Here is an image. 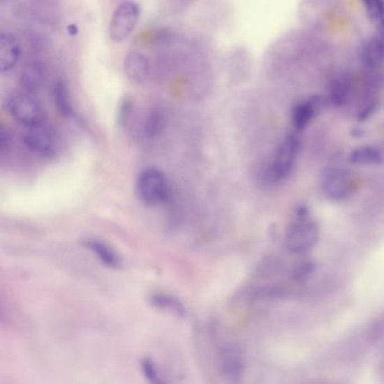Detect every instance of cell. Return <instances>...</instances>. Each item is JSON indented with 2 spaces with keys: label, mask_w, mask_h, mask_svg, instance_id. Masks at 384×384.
<instances>
[{
  "label": "cell",
  "mask_w": 384,
  "mask_h": 384,
  "mask_svg": "<svg viewBox=\"0 0 384 384\" xmlns=\"http://www.w3.org/2000/svg\"><path fill=\"white\" fill-rule=\"evenodd\" d=\"M9 142H10V135L6 131V128H1V130H0V149H1V152H3L6 150L7 147L9 146Z\"/></svg>",
  "instance_id": "603a6c76"
},
{
  "label": "cell",
  "mask_w": 384,
  "mask_h": 384,
  "mask_svg": "<svg viewBox=\"0 0 384 384\" xmlns=\"http://www.w3.org/2000/svg\"><path fill=\"white\" fill-rule=\"evenodd\" d=\"M68 32H69L71 36H75V35H77V33H78V27H77L76 25H69V27H68Z\"/></svg>",
  "instance_id": "484cf974"
},
{
  "label": "cell",
  "mask_w": 384,
  "mask_h": 384,
  "mask_svg": "<svg viewBox=\"0 0 384 384\" xmlns=\"http://www.w3.org/2000/svg\"><path fill=\"white\" fill-rule=\"evenodd\" d=\"M361 60L367 67L376 68L384 62V36L376 33L364 42Z\"/></svg>",
  "instance_id": "4fadbf2b"
},
{
  "label": "cell",
  "mask_w": 384,
  "mask_h": 384,
  "mask_svg": "<svg viewBox=\"0 0 384 384\" xmlns=\"http://www.w3.org/2000/svg\"><path fill=\"white\" fill-rule=\"evenodd\" d=\"M6 108L13 119L24 128H34L45 123L43 106L34 95L14 94L7 99Z\"/></svg>",
  "instance_id": "3957f363"
},
{
  "label": "cell",
  "mask_w": 384,
  "mask_h": 384,
  "mask_svg": "<svg viewBox=\"0 0 384 384\" xmlns=\"http://www.w3.org/2000/svg\"><path fill=\"white\" fill-rule=\"evenodd\" d=\"M319 237L320 229L317 221L301 209L286 230V246L290 253L301 255L312 249Z\"/></svg>",
  "instance_id": "6da1fadb"
},
{
  "label": "cell",
  "mask_w": 384,
  "mask_h": 384,
  "mask_svg": "<svg viewBox=\"0 0 384 384\" xmlns=\"http://www.w3.org/2000/svg\"><path fill=\"white\" fill-rule=\"evenodd\" d=\"M130 108H131V103L128 102V99H126V102L123 103L121 111H119V117H121V119H126L128 113L130 112Z\"/></svg>",
  "instance_id": "d4e9b609"
},
{
  "label": "cell",
  "mask_w": 384,
  "mask_h": 384,
  "mask_svg": "<svg viewBox=\"0 0 384 384\" xmlns=\"http://www.w3.org/2000/svg\"><path fill=\"white\" fill-rule=\"evenodd\" d=\"M47 78V73L42 64L38 61L29 62L24 67L21 76V84L24 93L34 95L41 91Z\"/></svg>",
  "instance_id": "7c38bea8"
},
{
  "label": "cell",
  "mask_w": 384,
  "mask_h": 384,
  "mask_svg": "<svg viewBox=\"0 0 384 384\" xmlns=\"http://www.w3.org/2000/svg\"><path fill=\"white\" fill-rule=\"evenodd\" d=\"M347 96H348V84L346 80L341 78L332 80L329 87L328 97L329 101L334 106H341L346 102Z\"/></svg>",
  "instance_id": "ffe728a7"
},
{
  "label": "cell",
  "mask_w": 384,
  "mask_h": 384,
  "mask_svg": "<svg viewBox=\"0 0 384 384\" xmlns=\"http://www.w3.org/2000/svg\"><path fill=\"white\" fill-rule=\"evenodd\" d=\"M84 246L98 258V260L110 268H119L122 266V260L115 253L110 244H105L99 239H87Z\"/></svg>",
  "instance_id": "5bb4252c"
},
{
  "label": "cell",
  "mask_w": 384,
  "mask_h": 384,
  "mask_svg": "<svg viewBox=\"0 0 384 384\" xmlns=\"http://www.w3.org/2000/svg\"><path fill=\"white\" fill-rule=\"evenodd\" d=\"M52 95L59 113L61 114L62 117H71L73 113V106L70 102L69 91L66 82L58 80L53 86Z\"/></svg>",
  "instance_id": "e0dca14e"
},
{
  "label": "cell",
  "mask_w": 384,
  "mask_h": 384,
  "mask_svg": "<svg viewBox=\"0 0 384 384\" xmlns=\"http://www.w3.org/2000/svg\"><path fill=\"white\" fill-rule=\"evenodd\" d=\"M22 141L29 150L42 157H54L58 152L56 132L45 126V123L34 128H25V131L22 134Z\"/></svg>",
  "instance_id": "52a82bcc"
},
{
  "label": "cell",
  "mask_w": 384,
  "mask_h": 384,
  "mask_svg": "<svg viewBox=\"0 0 384 384\" xmlns=\"http://www.w3.org/2000/svg\"><path fill=\"white\" fill-rule=\"evenodd\" d=\"M367 14L376 24V33L384 36V0H363Z\"/></svg>",
  "instance_id": "ac0fdd59"
},
{
  "label": "cell",
  "mask_w": 384,
  "mask_h": 384,
  "mask_svg": "<svg viewBox=\"0 0 384 384\" xmlns=\"http://www.w3.org/2000/svg\"><path fill=\"white\" fill-rule=\"evenodd\" d=\"M300 152V139L290 133L281 141L274 154L271 176L275 181H284L291 175Z\"/></svg>",
  "instance_id": "277c9868"
},
{
  "label": "cell",
  "mask_w": 384,
  "mask_h": 384,
  "mask_svg": "<svg viewBox=\"0 0 384 384\" xmlns=\"http://www.w3.org/2000/svg\"><path fill=\"white\" fill-rule=\"evenodd\" d=\"M349 161L357 166H376L383 163V156L376 147L362 146L349 154Z\"/></svg>",
  "instance_id": "9a60e30c"
},
{
  "label": "cell",
  "mask_w": 384,
  "mask_h": 384,
  "mask_svg": "<svg viewBox=\"0 0 384 384\" xmlns=\"http://www.w3.org/2000/svg\"><path fill=\"white\" fill-rule=\"evenodd\" d=\"M165 126H166V119L163 112L159 110H152L147 117L145 132L149 138H156L161 134Z\"/></svg>",
  "instance_id": "d6986e66"
},
{
  "label": "cell",
  "mask_w": 384,
  "mask_h": 384,
  "mask_svg": "<svg viewBox=\"0 0 384 384\" xmlns=\"http://www.w3.org/2000/svg\"><path fill=\"white\" fill-rule=\"evenodd\" d=\"M150 302L156 308L169 312L176 317L184 318L186 316V309L177 297L167 293H154L150 297Z\"/></svg>",
  "instance_id": "2e32d148"
},
{
  "label": "cell",
  "mask_w": 384,
  "mask_h": 384,
  "mask_svg": "<svg viewBox=\"0 0 384 384\" xmlns=\"http://www.w3.org/2000/svg\"><path fill=\"white\" fill-rule=\"evenodd\" d=\"M124 73L132 84L146 82L150 73V62L142 53L130 52L124 60Z\"/></svg>",
  "instance_id": "30bf717a"
},
{
  "label": "cell",
  "mask_w": 384,
  "mask_h": 384,
  "mask_svg": "<svg viewBox=\"0 0 384 384\" xmlns=\"http://www.w3.org/2000/svg\"><path fill=\"white\" fill-rule=\"evenodd\" d=\"M141 371L145 378L152 383H161V378L159 376V371H158L156 364L154 361H152L150 358H143L141 361Z\"/></svg>",
  "instance_id": "44dd1931"
},
{
  "label": "cell",
  "mask_w": 384,
  "mask_h": 384,
  "mask_svg": "<svg viewBox=\"0 0 384 384\" xmlns=\"http://www.w3.org/2000/svg\"><path fill=\"white\" fill-rule=\"evenodd\" d=\"M137 193L140 200L148 205H159L169 198L166 175L156 167L143 169L138 176Z\"/></svg>",
  "instance_id": "7a4b0ae2"
},
{
  "label": "cell",
  "mask_w": 384,
  "mask_h": 384,
  "mask_svg": "<svg viewBox=\"0 0 384 384\" xmlns=\"http://www.w3.org/2000/svg\"><path fill=\"white\" fill-rule=\"evenodd\" d=\"M376 110V104H371L367 108H364L362 113L358 115V121H365L372 115L373 112Z\"/></svg>",
  "instance_id": "cb8c5ba5"
},
{
  "label": "cell",
  "mask_w": 384,
  "mask_h": 384,
  "mask_svg": "<svg viewBox=\"0 0 384 384\" xmlns=\"http://www.w3.org/2000/svg\"><path fill=\"white\" fill-rule=\"evenodd\" d=\"M312 269H313V267H312V264H310V263L309 264H302L300 267L297 268L295 277L299 279H306V277L310 276Z\"/></svg>",
  "instance_id": "7402d4cb"
},
{
  "label": "cell",
  "mask_w": 384,
  "mask_h": 384,
  "mask_svg": "<svg viewBox=\"0 0 384 384\" xmlns=\"http://www.w3.org/2000/svg\"><path fill=\"white\" fill-rule=\"evenodd\" d=\"M219 367L222 374L231 381H237L244 374V361L242 353L235 345H226L219 353Z\"/></svg>",
  "instance_id": "ba28073f"
},
{
  "label": "cell",
  "mask_w": 384,
  "mask_h": 384,
  "mask_svg": "<svg viewBox=\"0 0 384 384\" xmlns=\"http://www.w3.org/2000/svg\"><path fill=\"white\" fill-rule=\"evenodd\" d=\"M22 47L20 41L10 33L0 34V73L10 71L20 61Z\"/></svg>",
  "instance_id": "9c48e42d"
},
{
  "label": "cell",
  "mask_w": 384,
  "mask_h": 384,
  "mask_svg": "<svg viewBox=\"0 0 384 384\" xmlns=\"http://www.w3.org/2000/svg\"><path fill=\"white\" fill-rule=\"evenodd\" d=\"M321 104H323V101L319 96H313L309 98L308 101L299 103L293 108L291 114L292 126H294V128L297 131L304 130L317 115V112L320 110Z\"/></svg>",
  "instance_id": "8fae6325"
},
{
  "label": "cell",
  "mask_w": 384,
  "mask_h": 384,
  "mask_svg": "<svg viewBox=\"0 0 384 384\" xmlns=\"http://www.w3.org/2000/svg\"><path fill=\"white\" fill-rule=\"evenodd\" d=\"M355 181L350 172L341 167L329 168L321 178V192L332 201H343L355 191Z\"/></svg>",
  "instance_id": "8992f818"
},
{
  "label": "cell",
  "mask_w": 384,
  "mask_h": 384,
  "mask_svg": "<svg viewBox=\"0 0 384 384\" xmlns=\"http://www.w3.org/2000/svg\"><path fill=\"white\" fill-rule=\"evenodd\" d=\"M140 15H141V9L137 3L124 1L121 3L115 9L108 27L112 41L115 43L126 41L137 27L140 21Z\"/></svg>",
  "instance_id": "5b68a950"
}]
</instances>
